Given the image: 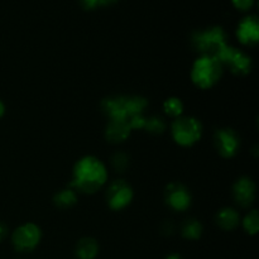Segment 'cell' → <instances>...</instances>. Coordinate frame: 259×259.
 Wrapping results in <instances>:
<instances>
[{"label": "cell", "mask_w": 259, "mask_h": 259, "mask_svg": "<svg viewBox=\"0 0 259 259\" xmlns=\"http://www.w3.org/2000/svg\"><path fill=\"white\" fill-rule=\"evenodd\" d=\"M108 172L100 159L95 157H83L73 168V179L71 185L80 191L93 194L106 182Z\"/></svg>", "instance_id": "1"}, {"label": "cell", "mask_w": 259, "mask_h": 259, "mask_svg": "<svg viewBox=\"0 0 259 259\" xmlns=\"http://www.w3.org/2000/svg\"><path fill=\"white\" fill-rule=\"evenodd\" d=\"M147 104V100L142 96H114L103 100L101 110L110 118V120H128L132 116L143 114Z\"/></svg>", "instance_id": "2"}, {"label": "cell", "mask_w": 259, "mask_h": 259, "mask_svg": "<svg viewBox=\"0 0 259 259\" xmlns=\"http://www.w3.org/2000/svg\"><path fill=\"white\" fill-rule=\"evenodd\" d=\"M192 46L202 56L215 58L219 61L228 48L227 35L223 28L211 27L205 30H199L192 34Z\"/></svg>", "instance_id": "3"}, {"label": "cell", "mask_w": 259, "mask_h": 259, "mask_svg": "<svg viewBox=\"0 0 259 259\" xmlns=\"http://www.w3.org/2000/svg\"><path fill=\"white\" fill-rule=\"evenodd\" d=\"M223 75V65L218 60L201 56L195 61L191 71V78L200 89L212 88Z\"/></svg>", "instance_id": "4"}, {"label": "cell", "mask_w": 259, "mask_h": 259, "mask_svg": "<svg viewBox=\"0 0 259 259\" xmlns=\"http://www.w3.org/2000/svg\"><path fill=\"white\" fill-rule=\"evenodd\" d=\"M201 124L195 118H177L172 124V137L180 146H192L201 138Z\"/></svg>", "instance_id": "5"}, {"label": "cell", "mask_w": 259, "mask_h": 259, "mask_svg": "<svg viewBox=\"0 0 259 259\" xmlns=\"http://www.w3.org/2000/svg\"><path fill=\"white\" fill-rule=\"evenodd\" d=\"M42 233L35 224L28 223V224L20 225L13 233V244L15 249L19 252H29L33 250L40 242Z\"/></svg>", "instance_id": "6"}, {"label": "cell", "mask_w": 259, "mask_h": 259, "mask_svg": "<svg viewBox=\"0 0 259 259\" xmlns=\"http://www.w3.org/2000/svg\"><path fill=\"white\" fill-rule=\"evenodd\" d=\"M219 62L222 65H227L233 73L239 76L247 75L252 68V60L249 56L237 48L229 47V46L220 57Z\"/></svg>", "instance_id": "7"}, {"label": "cell", "mask_w": 259, "mask_h": 259, "mask_svg": "<svg viewBox=\"0 0 259 259\" xmlns=\"http://www.w3.org/2000/svg\"><path fill=\"white\" fill-rule=\"evenodd\" d=\"M133 199L132 187L123 180H116L109 186L108 204L111 209L121 210L131 204Z\"/></svg>", "instance_id": "8"}, {"label": "cell", "mask_w": 259, "mask_h": 259, "mask_svg": "<svg viewBox=\"0 0 259 259\" xmlns=\"http://www.w3.org/2000/svg\"><path fill=\"white\" fill-rule=\"evenodd\" d=\"M215 144L223 157L230 158L239 148V137L233 129H220L215 134Z\"/></svg>", "instance_id": "9"}, {"label": "cell", "mask_w": 259, "mask_h": 259, "mask_svg": "<svg viewBox=\"0 0 259 259\" xmlns=\"http://www.w3.org/2000/svg\"><path fill=\"white\" fill-rule=\"evenodd\" d=\"M166 201L176 211H184L191 205V195L182 185L171 184L166 190Z\"/></svg>", "instance_id": "10"}, {"label": "cell", "mask_w": 259, "mask_h": 259, "mask_svg": "<svg viewBox=\"0 0 259 259\" xmlns=\"http://www.w3.org/2000/svg\"><path fill=\"white\" fill-rule=\"evenodd\" d=\"M237 37L243 45H257L259 39V23L257 17L254 15L245 17L238 25Z\"/></svg>", "instance_id": "11"}, {"label": "cell", "mask_w": 259, "mask_h": 259, "mask_svg": "<svg viewBox=\"0 0 259 259\" xmlns=\"http://www.w3.org/2000/svg\"><path fill=\"white\" fill-rule=\"evenodd\" d=\"M233 195L234 199L240 206L247 207L254 201L255 197V185L248 177H242L237 181L233 187Z\"/></svg>", "instance_id": "12"}, {"label": "cell", "mask_w": 259, "mask_h": 259, "mask_svg": "<svg viewBox=\"0 0 259 259\" xmlns=\"http://www.w3.org/2000/svg\"><path fill=\"white\" fill-rule=\"evenodd\" d=\"M131 132L132 129L128 120L113 119V120L109 121L108 126H106V138L111 143H120V142L125 141L128 138Z\"/></svg>", "instance_id": "13"}, {"label": "cell", "mask_w": 259, "mask_h": 259, "mask_svg": "<svg viewBox=\"0 0 259 259\" xmlns=\"http://www.w3.org/2000/svg\"><path fill=\"white\" fill-rule=\"evenodd\" d=\"M217 220L220 228H223L224 230H233L239 225L240 217L237 210L232 209V207H225L218 214Z\"/></svg>", "instance_id": "14"}, {"label": "cell", "mask_w": 259, "mask_h": 259, "mask_svg": "<svg viewBox=\"0 0 259 259\" xmlns=\"http://www.w3.org/2000/svg\"><path fill=\"white\" fill-rule=\"evenodd\" d=\"M76 253L80 259H94L99 253V245L93 238H83L78 242Z\"/></svg>", "instance_id": "15"}, {"label": "cell", "mask_w": 259, "mask_h": 259, "mask_svg": "<svg viewBox=\"0 0 259 259\" xmlns=\"http://www.w3.org/2000/svg\"><path fill=\"white\" fill-rule=\"evenodd\" d=\"M182 235L187 239H199L202 233V225L197 220L189 219L182 225Z\"/></svg>", "instance_id": "16"}, {"label": "cell", "mask_w": 259, "mask_h": 259, "mask_svg": "<svg viewBox=\"0 0 259 259\" xmlns=\"http://www.w3.org/2000/svg\"><path fill=\"white\" fill-rule=\"evenodd\" d=\"M77 202V196L72 190H62L55 196V204L62 209H68Z\"/></svg>", "instance_id": "17"}, {"label": "cell", "mask_w": 259, "mask_h": 259, "mask_svg": "<svg viewBox=\"0 0 259 259\" xmlns=\"http://www.w3.org/2000/svg\"><path fill=\"white\" fill-rule=\"evenodd\" d=\"M164 111H166L168 115L175 116V118H179L180 115L184 111V104L180 99L177 98H169L164 101Z\"/></svg>", "instance_id": "18"}, {"label": "cell", "mask_w": 259, "mask_h": 259, "mask_svg": "<svg viewBox=\"0 0 259 259\" xmlns=\"http://www.w3.org/2000/svg\"><path fill=\"white\" fill-rule=\"evenodd\" d=\"M143 129H146L149 133L161 134L166 129V123L159 116H151V118L146 119V124H144Z\"/></svg>", "instance_id": "19"}, {"label": "cell", "mask_w": 259, "mask_h": 259, "mask_svg": "<svg viewBox=\"0 0 259 259\" xmlns=\"http://www.w3.org/2000/svg\"><path fill=\"white\" fill-rule=\"evenodd\" d=\"M245 230H247L249 234H255L259 229V217L257 210H252L249 214L245 217L244 222H243Z\"/></svg>", "instance_id": "20"}, {"label": "cell", "mask_w": 259, "mask_h": 259, "mask_svg": "<svg viewBox=\"0 0 259 259\" xmlns=\"http://www.w3.org/2000/svg\"><path fill=\"white\" fill-rule=\"evenodd\" d=\"M111 163L119 172H124V169L128 167V156L125 153H115L111 158Z\"/></svg>", "instance_id": "21"}, {"label": "cell", "mask_w": 259, "mask_h": 259, "mask_svg": "<svg viewBox=\"0 0 259 259\" xmlns=\"http://www.w3.org/2000/svg\"><path fill=\"white\" fill-rule=\"evenodd\" d=\"M85 9H95L98 7H105L115 3L116 0H80Z\"/></svg>", "instance_id": "22"}, {"label": "cell", "mask_w": 259, "mask_h": 259, "mask_svg": "<svg viewBox=\"0 0 259 259\" xmlns=\"http://www.w3.org/2000/svg\"><path fill=\"white\" fill-rule=\"evenodd\" d=\"M234 7L239 10H249L254 0H232Z\"/></svg>", "instance_id": "23"}, {"label": "cell", "mask_w": 259, "mask_h": 259, "mask_svg": "<svg viewBox=\"0 0 259 259\" xmlns=\"http://www.w3.org/2000/svg\"><path fill=\"white\" fill-rule=\"evenodd\" d=\"M5 235H7V227H5L4 224H2V223H0V242L4 239Z\"/></svg>", "instance_id": "24"}, {"label": "cell", "mask_w": 259, "mask_h": 259, "mask_svg": "<svg viewBox=\"0 0 259 259\" xmlns=\"http://www.w3.org/2000/svg\"><path fill=\"white\" fill-rule=\"evenodd\" d=\"M172 230H174V224H172L171 222H167L166 223V229H163V232L168 233V234H171Z\"/></svg>", "instance_id": "25"}, {"label": "cell", "mask_w": 259, "mask_h": 259, "mask_svg": "<svg viewBox=\"0 0 259 259\" xmlns=\"http://www.w3.org/2000/svg\"><path fill=\"white\" fill-rule=\"evenodd\" d=\"M4 113H5V106H4V104H3L2 101H0V118H2V116L4 115Z\"/></svg>", "instance_id": "26"}, {"label": "cell", "mask_w": 259, "mask_h": 259, "mask_svg": "<svg viewBox=\"0 0 259 259\" xmlns=\"http://www.w3.org/2000/svg\"><path fill=\"white\" fill-rule=\"evenodd\" d=\"M167 259H182V258L177 254H172V255H169V257H167Z\"/></svg>", "instance_id": "27"}]
</instances>
